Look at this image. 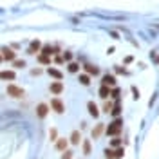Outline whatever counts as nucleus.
Masks as SVG:
<instances>
[{
    "instance_id": "5701e85b",
    "label": "nucleus",
    "mask_w": 159,
    "mask_h": 159,
    "mask_svg": "<svg viewBox=\"0 0 159 159\" xmlns=\"http://www.w3.org/2000/svg\"><path fill=\"white\" fill-rule=\"evenodd\" d=\"M123 154H125V150H123V148H116V150H114V157H116V159L123 157Z\"/></svg>"
},
{
    "instance_id": "0eeeda50",
    "label": "nucleus",
    "mask_w": 159,
    "mask_h": 159,
    "mask_svg": "<svg viewBox=\"0 0 159 159\" xmlns=\"http://www.w3.org/2000/svg\"><path fill=\"white\" fill-rule=\"evenodd\" d=\"M49 90L52 94H61V92H63V83H61V81H54V83H51Z\"/></svg>"
},
{
    "instance_id": "9d476101",
    "label": "nucleus",
    "mask_w": 159,
    "mask_h": 159,
    "mask_svg": "<svg viewBox=\"0 0 159 159\" xmlns=\"http://www.w3.org/2000/svg\"><path fill=\"white\" fill-rule=\"evenodd\" d=\"M38 51H40V42L38 40H33L31 45H29V49H27V54H36Z\"/></svg>"
},
{
    "instance_id": "aec40b11",
    "label": "nucleus",
    "mask_w": 159,
    "mask_h": 159,
    "mask_svg": "<svg viewBox=\"0 0 159 159\" xmlns=\"http://www.w3.org/2000/svg\"><path fill=\"white\" fill-rule=\"evenodd\" d=\"M38 61H40V63H43V65H47V63H51V56L40 54V56H38Z\"/></svg>"
},
{
    "instance_id": "bb28decb",
    "label": "nucleus",
    "mask_w": 159,
    "mask_h": 159,
    "mask_svg": "<svg viewBox=\"0 0 159 159\" xmlns=\"http://www.w3.org/2000/svg\"><path fill=\"white\" fill-rule=\"evenodd\" d=\"M110 145H112V147H119V145H121V139H119L118 136H116V138L110 141Z\"/></svg>"
},
{
    "instance_id": "f8f14e48",
    "label": "nucleus",
    "mask_w": 159,
    "mask_h": 159,
    "mask_svg": "<svg viewBox=\"0 0 159 159\" xmlns=\"http://www.w3.org/2000/svg\"><path fill=\"white\" fill-rule=\"evenodd\" d=\"M85 72H87L89 76H92V74L96 76V74H99V67H96V65H89V63H87V65H85Z\"/></svg>"
},
{
    "instance_id": "c85d7f7f",
    "label": "nucleus",
    "mask_w": 159,
    "mask_h": 159,
    "mask_svg": "<svg viewBox=\"0 0 159 159\" xmlns=\"http://www.w3.org/2000/svg\"><path fill=\"white\" fill-rule=\"evenodd\" d=\"M61 159H72V152H70V150H65L63 156H61Z\"/></svg>"
},
{
    "instance_id": "a211bd4d",
    "label": "nucleus",
    "mask_w": 159,
    "mask_h": 159,
    "mask_svg": "<svg viewBox=\"0 0 159 159\" xmlns=\"http://www.w3.org/2000/svg\"><path fill=\"white\" fill-rule=\"evenodd\" d=\"M80 83L81 85H90V76L89 74H80Z\"/></svg>"
},
{
    "instance_id": "393cba45",
    "label": "nucleus",
    "mask_w": 159,
    "mask_h": 159,
    "mask_svg": "<svg viewBox=\"0 0 159 159\" xmlns=\"http://www.w3.org/2000/svg\"><path fill=\"white\" fill-rule=\"evenodd\" d=\"M119 94H121V90H119V89H112V90H110V96H112V98H116V99H119Z\"/></svg>"
},
{
    "instance_id": "f03ea898",
    "label": "nucleus",
    "mask_w": 159,
    "mask_h": 159,
    "mask_svg": "<svg viewBox=\"0 0 159 159\" xmlns=\"http://www.w3.org/2000/svg\"><path fill=\"white\" fill-rule=\"evenodd\" d=\"M7 94H9L11 98H24V89H20L16 85H7Z\"/></svg>"
},
{
    "instance_id": "473e14b6",
    "label": "nucleus",
    "mask_w": 159,
    "mask_h": 159,
    "mask_svg": "<svg viewBox=\"0 0 159 159\" xmlns=\"http://www.w3.org/2000/svg\"><path fill=\"white\" fill-rule=\"evenodd\" d=\"M116 70H118V72H123V74H125V72H127V70L123 69V67H116Z\"/></svg>"
},
{
    "instance_id": "39448f33",
    "label": "nucleus",
    "mask_w": 159,
    "mask_h": 159,
    "mask_svg": "<svg viewBox=\"0 0 159 159\" xmlns=\"http://www.w3.org/2000/svg\"><path fill=\"white\" fill-rule=\"evenodd\" d=\"M101 85H105V87H114V85H116V78H114L112 74H105L103 80H101Z\"/></svg>"
},
{
    "instance_id": "2eb2a0df",
    "label": "nucleus",
    "mask_w": 159,
    "mask_h": 159,
    "mask_svg": "<svg viewBox=\"0 0 159 159\" xmlns=\"http://www.w3.org/2000/svg\"><path fill=\"white\" fill-rule=\"evenodd\" d=\"M47 72H49V76H52V78H56V80L63 78V74H61L58 69H52V67H49V69H47Z\"/></svg>"
},
{
    "instance_id": "dca6fc26",
    "label": "nucleus",
    "mask_w": 159,
    "mask_h": 159,
    "mask_svg": "<svg viewBox=\"0 0 159 159\" xmlns=\"http://www.w3.org/2000/svg\"><path fill=\"white\" fill-rule=\"evenodd\" d=\"M0 80H15V72L13 70H4V72H0Z\"/></svg>"
},
{
    "instance_id": "4be33fe9",
    "label": "nucleus",
    "mask_w": 159,
    "mask_h": 159,
    "mask_svg": "<svg viewBox=\"0 0 159 159\" xmlns=\"http://www.w3.org/2000/svg\"><path fill=\"white\" fill-rule=\"evenodd\" d=\"M69 70H70V72H78V70H80V65L76 63V61H70V63H69Z\"/></svg>"
},
{
    "instance_id": "72a5a7b5",
    "label": "nucleus",
    "mask_w": 159,
    "mask_h": 159,
    "mask_svg": "<svg viewBox=\"0 0 159 159\" xmlns=\"http://www.w3.org/2000/svg\"><path fill=\"white\" fill-rule=\"evenodd\" d=\"M2 60H4V58H2V54H0V61H2Z\"/></svg>"
},
{
    "instance_id": "a878e982",
    "label": "nucleus",
    "mask_w": 159,
    "mask_h": 159,
    "mask_svg": "<svg viewBox=\"0 0 159 159\" xmlns=\"http://www.w3.org/2000/svg\"><path fill=\"white\" fill-rule=\"evenodd\" d=\"M56 136H58V132H56V129H51V132H49V138H51V141H56Z\"/></svg>"
},
{
    "instance_id": "423d86ee",
    "label": "nucleus",
    "mask_w": 159,
    "mask_h": 159,
    "mask_svg": "<svg viewBox=\"0 0 159 159\" xmlns=\"http://www.w3.org/2000/svg\"><path fill=\"white\" fill-rule=\"evenodd\" d=\"M47 112H49V107H47V105H45V103H40L38 107H36V116H38V118H45V116H47Z\"/></svg>"
},
{
    "instance_id": "ddd939ff",
    "label": "nucleus",
    "mask_w": 159,
    "mask_h": 159,
    "mask_svg": "<svg viewBox=\"0 0 159 159\" xmlns=\"http://www.w3.org/2000/svg\"><path fill=\"white\" fill-rule=\"evenodd\" d=\"M67 145H69V141H67V139H56V150H61V152H65Z\"/></svg>"
},
{
    "instance_id": "cd10ccee",
    "label": "nucleus",
    "mask_w": 159,
    "mask_h": 159,
    "mask_svg": "<svg viewBox=\"0 0 159 159\" xmlns=\"http://www.w3.org/2000/svg\"><path fill=\"white\" fill-rule=\"evenodd\" d=\"M112 107H114V105H112V103H109V101H107V103H105V105H103V110H105V112H107V114H109L110 110H112Z\"/></svg>"
},
{
    "instance_id": "6ab92c4d",
    "label": "nucleus",
    "mask_w": 159,
    "mask_h": 159,
    "mask_svg": "<svg viewBox=\"0 0 159 159\" xmlns=\"http://www.w3.org/2000/svg\"><path fill=\"white\" fill-rule=\"evenodd\" d=\"M110 112H112L114 116H119V114H121V103H119V101H116V105L112 107V110H110Z\"/></svg>"
},
{
    "instance_id": "9b49d317",
    "label": "nucleus",
    "mask_w": 159,
    "mask_h": 159,
    "mask_svg": "<svg viewBox=\"0 0 159 159\" xmlns=\"http://www.w3.org/2000/svg\"><path fill=\"white\" fill-rule=\"evenodd\" d=\"M69 141L72 143V145H80V141H81V134H80V130H74V132L70 134Z\"/></svg>"
},
{
    "instance_id": "4468645a",
    "label": "nucleus",
    "mask_w": 159,
    "mask_h": 159,
    "mask_svg": "<svg viewBox=\"0 0 159 159\" xmlns=\"http://www.w3.org/2000/svg\"><path fill=\"white\" fill-rule=\"evenodd\" d=\"M109 96H110V87H105V85H101V87H99V98L107 99Z\"/></svg>"
},
{
    "instance_id": "b1692460",
    "label": "nucleus",
    "mask_w": 159,
    "mask_h": 159,
    "mask_svg": "<svg viewBox=\"0 0 159 159\" xmlns=\"http://www.w3.org/2000/svg\"><path fill=\"white\" fill-rule=\"evenodd\" d=\"M15 67H16V69L25 67V61H24V60H15Z\"/></svg>"
},
{
    "instance_id": "20e7f679",
    "label": "nucleus",
    "mask_w": 159,
    "mask_h": 159,
    "mask_svg": "<svg viewBox=\"0 0 159 159\" xmlns=\"http://www.w3.org/2000/svg\"><path fill=\"white\" fill-rule=\"evenodd\" d=\"M2 52V58L4 60H9V61H15V58H16V52L13 49H7V47H4V49L0 51Z\"/></svg>"
},
{
    "instance_id": "f257e3e1",
    "label": "nucleus",
    "mask_w": 159,
    "mask_h": 159,
    "mask_svg": "<svg viewBox=\"0 0 159 159\" xmlns=\"http://www.w3.org/2000/svg\"><path fill=\"white\" fill-rule=\"evenodd\" d=\"M121 129H123V121L118 118V119H114L109 127H107L105 132H107V136H118L119 132H121Z\"/></svg>"
},
{
    "instance_id": "f3484780",
    "label": "nucleus",
    "mask_w": 159,
    "mask_h": 159,
    "mask_svg": "<svg viewBox=\"0 0 159 159\" xmlns=\"http://www.w3.org/2000/svg\"><path fill=\"white\" fill-rule=\"evenodd\" d=\"M42 54H45V56L54 54V47H51L49 43H47V45H43V47H42Z\"/></svg>"
},
{
    "instance_id": "7c9ffc66",
    "label": "nucleus",
    "mask_w": 159,
    "mask_h": 159,
    "mask_svg": "<svg viewBox=\"0 0 159 159\" xmlns=\"http://www.w3.org/2000/svg\"><path fill=\"white\" fill-rule=\"evenodd\" d=\"M63 60L70 61V60H72V52H63Z\"/></svg>"
},
{
    "instance_id": "c756f323",
    "label": "nucleus",
    "mask_w": 159,
    "mask_h": 159,
    "mask_svg": "<svg viewBox=\"0 0 159 159\" xmlns=\"http://www.w3.org/2000/svg\"><path fill=\"white\" fill-rule=\"evenodd\" d=\"M105 156H107V159H112V157H114V150L107 148V150H105Z\"/></svg>"
},
{
    "instance_id": "7ed1b4c3",
    "label": "nucleus",
    "mask_w": 159,
    "mask_h": 159,
    "mask_svg": "<svg viewBox=\"0 0 159 159\" xmlns=\"http://www.w3.org/2000/svg\"><path fill=\"white\" fill-rule=\"evenodd\" d=\"M51 107L54 109V112H58V114H63V110H65L63 103H61L58 98H52V99H51Z\"/></svg>"
},
{
    "instance_id": "1a4fd4ad",
    "label": "nucleus",
    "mask_w": 159,
    "mask_h": 159,
    "mask_svg": "<svg viewBox=\"0 0 159 159\" xmlns=\"http://www.w3.org/2000/svg\"><path fill=\"white\" fill-rule=\"evenodd\" d=\"M103 130H105V125H103V123H98V125H96V127L92 129V138H94V139H98L99 136L103 134Z\"/></svg>"
},
{
    "instance_id": "412c9836",
    "label": "nucleus",
    "mask_w": 159,
    "mask_h": 159,
    "mask_svg": "<svg viewBox=\"0 0 159 159\" xmlns=\"http://www.w3.org/2000/svg\"><path fill=\"white\" fill-rule=\"evenodd\" d=\"M83 154H90V141L89 139L83 141Z\"/></svg>"
},
{
    "instance_id": "6e6552de",
    "label": "nucleus",
    "mask_w": 159,
    "mask_h": 159,
    "mask_svg": "<svg viewBox=\"0 0 159 159\" xmlns=\"http://www.w3.org/2000/svg\"><path fill=\"white\" fill-rule=\"evenodd\" d=\"M87 109H89V114H90V116H94V118H98V116H99L98 105H96L94 101H89V103H87Z\"/></svg>"
},
{
    "instance_id": "2f4dec72",
    "label": "nucleus",
    "mask_w": 159,
    "mask_h": 159,
    "mask_svg": "<svg viewBox=\"0 0 159 159\" xmlns=\"http://www.w3.org/2000/svg\"><path fill=\"white\" fill-rule=\"evenodd\" d=\"M33 74H34V76H38V74H42V69H34V70H33Z\"/></svg>"
}]
</instances>
